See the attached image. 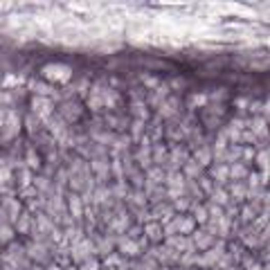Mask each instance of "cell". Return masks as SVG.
Masks as SVG:
<instances>
[{
  "instance_id": "cell-17",
  "label": "cell",
  "mask_w": 270,
  "mask_h": 270,
  "mask_svg": "<svg viewBox=\"0 0 270 270\" xmlns=\"http://www.w3.org/2000/svg\"><path fill=\"white\" fill-rule=\"evenodd\" d=\"M252 133H255V135H266V122H263V120L252 122Z\"/></svg>"
},
{
  "instance_id": "cell-14",
  "label": "cell",
  "mask_w": 270,
  "mask_h": 270,
  "mask_svg": "<svg viewBox=\"0 0 270 270\" xmlns=\"http://www.w3.org/2000/svg\"><path fill=\"white\" fill-rule=\"evenodd\" d=\"M257 165H259V169L268 171V149H263V151H259L257 153Z\"/></svg>"
},
{
  "instance_id": "cell-1",
  "label": "cell",
  "mask_w": 270,
  "mask_h": 270,
  "mask_svg": "<svg viewBox=\"0 0 270 270\" xmlns=\"http://www.w3.org/2000/svg\"><path fill=\"white\" fill-rule=\"evenodd\" d=\"M70 68L68 65H59V63H52V65H45L43 68V77L52 79V81H68L70 79Z\"/></svg>"
},
{
  "instance_id": "cell-7",
  "label": "cell",
  "mask_w": 270,
  "mask_h": 270,
  "mask_svg": "<svg viewBox=\"0 0 270 270\" xmlns=\"http://www.w3.org/2000/svg\"><path fill=\"white\" fill-rule=\"evenodd\" d=\"M196 165L198 167H205V165H210L212 162V149L210 146H205V149H200V151H196Z\"/></svg>"
},
{
  "instance_id": "cell-3",
  "label": "cell",
  "mask_w": 270,
  "mask_h": 270,
  "mask_svg": "<svg viewBox=\"0 0 270 270\" xmlns=\"http://www.w3.org/2000/svg\"><path fill=\"white\" fill-rule=\"evenodd\" d=\"M144 236L146 239H151V241H160L162 236V225L160 223H146V228H144Z\"/></svg>"
},
{
  "instance_id": "cell-11",
  "label": "cell",
  "mask_w": 270,
  "mask_h": 270,
  "mask_svg": "<svg viewBox=\"0 0 270 270\" xmlns=\"http://www.w3.org/2000/svg\"><path fill=\"white\" fill-rule=\"evenodd\" d=\"M191 210H194V221H198V223H207V210L202 205H194L191 207Z\"/></svg>"
},
{
  "instance_id": "cell-12",
  "label": "cell",
  "mask_w": 270,
  "mask_h": 270,
  "mask_svg": "<svg viewBox=\"0 0 270 270\" xmlns=\"http://www.w3.org/2000/svg\"><path fill=\"white\" fill-rule=\"evenodd\" d=\"M185 173H187L189 178H198V176H200V167L196 165L194 160H191V162H185Z\"/></svg>"
},
{
  "instance_id": "cell-6",
  "label": "cell",
  "mask_w": 270,
  "mask_h": 270,
  "mask_svg": "<svg viewBox=\"0 0 270 270\" xmlns=\"http://www.w3.org/2000/svg\"><path fill=\"white\" fill-rule=\"evenodd\" d=\"M230 176H232L234 180H243L248 176V167L245 162H234L232 167H230Z\"/></svg>"
},
{
  "instance_id": "cell-16",
  "label": "cell",
  "mask_w": 270,
  "mask_h": 270,
  "mask_svg": "<svg viewBox=\"0 0 270 270\" xmlns=\"http://www.w3.org/2000/svg\"><path fill=\"white\" fill-rule=\"evenodd\" d=\"M30 252H32V257L36 259V261H43V255H48L43 245H30Z\"/></svg>"
},
{
  "instance_id": "cell-9",
  "label": "cell",
  "mask_w": 270,
  "mask_h": 270,
  "mask_svg": "<svg viewBox=\"0 0 270 270\" xmlns=\"http://www.w3.org/2000/svg\"><path fill=\"white\" fill-rule=\"evenodd\" d=\"M63 108H65V112H61V117H65V120H77V117H79V106L77 104H65ZM63 108H61V110H63Z\"/></svg>"
},
{
  "instance_id": "cell-18",
  "label": "cell",
  "mask_w": 270,
  "mask_h": 270,
  "mask_svg": "<svg viewBox=\"0 0 270 270\" xmlns=\"http://www.w3.org/2000/svg\"><path fill=\"white\" fill-rule=\"evenodd\" d=\"M30 223H32V216L30 214H22L20 221H18V232H27V230H30Z\"/></svg>"
},
{
  "instance_id": "cell-15",
  "label": "cell",
  "mask_w": 270,
  "mask_h": 270,
  "mask_svg": "<svg viewBox=\"0 0 270 270\" xmlns=\"http://www.w3.org/2000/svg\"><path fill=\"white\" fill-rule=\"evenodd\" d=\"M14 239V232L9 230V225H0V241L3 243H7V241Z\"/></svg>"
},
{
  "instance_id": "cell-5",
  "label": "cell",
  "mask_w": 270,
  "mask_h": 270,
  "mask_svg": "<svg viewBox=\"0 0 270 270\" xmlns=\"http://www.w3.org/2000/svg\"><path fill=\"white\" fill-rule=\"evenodd\" d=\"M212 176L218 180V183H225V178L230 176V167L225 162H216V167L212 169Z\"/></svg>"
},
{
  "instance_id": "cell-21",
  "label": "cell",
  "mask_w": 270,
  "mask_h": 270,
  "mask_svg": "<svg viewBox=\"0 0 270 270\" xmlns=\"http://www.w3.org/2000/svg\"><path fill=\"white\" fill-rule=\"evenodd\" d=\"M142 126H144V124H142V122H135V124H133V131H131V135H133V140H138V138H140V135H142Z\"/></svg>"
},
{
  "instance_id": "cell-13",
  "label": "cell",
  "mask_w": 270,
  "mask_h": 270,
  "mask_svg": "<svg viewBox=\"0 0 270 270\" xmlns=\"http://www.w3.org/2000/svg\"><path fill=\"white\" fill-rule=\"evenodd\" d=\"M70 207H72V214H75L77 218H81L83 205H81V200H79V196H72V198H70Z\"/></svg>"
},
{
  "instance_id": "cell-2",
  "label": "cell",
  "mask_w": 270,
  "mask_h": 270,
  "mask_svg": "<svg viewBox=\"0 0 270 270\" xmlns=\"http://www.w3.org/2000/svg\"><path fill=\"white\" fill-rule=\"evenodd\" d=\"M191 243H194V248H200V250H210V248L216 243V236L210 234L207 230H198V232L194 234V241H191Z\"/></svg>"
},
{
  "instance_id": "cell-10",
  "label": "cell",
  "mask_w": 270,
  "mask_h": 270,
  "mask_svg": "<svg viewBox=\"0 0 270 270\" xmlns=\"http://www.w3.org/2000/svg\"><path fill=\"white\" fill-rule=\"evenodd\" d=\"M230 191L234 194L236 200H243L245 196H248V185H245V183H243V185H232V187H230Z\"/></svg>"
},
{
  "instance_id": "cell-22",
  "label": "cell",
  "mask_w": 270,
  "mask_h": 270,
  "mask_svg": "<svg viewBox=\"0 0 270 270\" xmlns=\"http://www.w3.org/2000/svg\"><path fill=\"white\" fill-rule=\"evenodd\" d=\"M160 270H169V268H167V266H162V268H160Z\"/></svg>"
},
{
  "instance_id": "cell-23",
  "label": "cell",
  "mask_w": 270,
  "mask_h": 270,
  "mask_svg": "<svg viewBox=\"0 0 270 270\" xmlns=\"http://www.w3.org/2000/svg\"><path fill=\"white\" fill-rule=\"evenodd\" d=\"M214 270H218V268H214Z\"/></svg>"
},
{
  "instance_id": "cell-19",
  "label": "cell",
  "mask_w": 270,
  "mask_h": 270,
  "mask_svg": "<svg viewBox=\"0 0 270 270\" xmlns=\"http://www.w3.org/2000/svg\"><path fill=\"white\" fill-rule=\"evenodd\" d=\"M191 198H185V196H178L176 200H173V207L176 210H187V207H191V202H189Z\"/></svg>"
},
{
  "instance_id": "cell-8",
  "label": "cell",
  "mask_w": 270,
  "mask_h": 270,
  "mask_svg": "<svg viewBox=\"0 0 270 270\" xmlns=\"http://www.w3.org/2000/svg\"><path fill=\"white\" fill-rule=\"evenodd\" d=\"M34 112H36V115L38 117H45V115H50V108H52V106H50L48 104V101H45V104H43V101L41 99H34Z\"/></svg>"
},
{
  "instance_id": "cell-20",
  "label": "cell",
  "mask_w": 270,
  "mask_h": 270,
  "mask_svg": "<svg viewBox=\"0 0 270 270\" xmlns=\"http://www.w3.org/2000/svg\"><path fill=\"white\" fill-rule=\"evenodd\" d=\"M200 189H202V191H210V194H212V191H214L212 180H210V178H200Z\"/></svg>"
},
{
  "instance_id": "cell-4",
  "label": "cell",
  "mask_w": 270,
  "mask_h": 270,
  "mask_svg": "<svg viewBox=\"0 0 270 270\" xmlns=\"http://www.w3.org/2000/svg\"><path fill=\"white\" fill-rule=\"evenodd\" d=\"M212 200H214V205L223 210V207L230 202V196L223 191V187H214V191H212Z\"/></svg>"
}]
</instances>
